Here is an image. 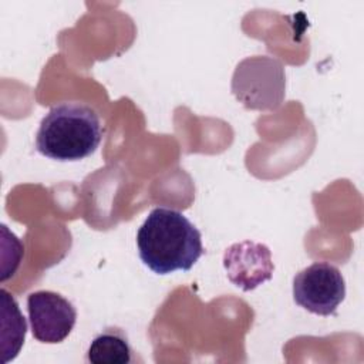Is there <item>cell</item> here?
I'll list each match as a JSON object with an SVG mask.
<instances>
[{"mask_svg": "<svg viewBox=\"0 0 364 364\" xmlns=\"http://www.w3.org/2000/svg\"><path fill=\"white\" fill-rule=\"evenodd\" d=\"M141 260L156 274L188 272L203 255L202 236L179 210L159 206L149 212L136 232Z\"/></svg>", "mask_w": 364, "mask_h": 364, "instance_id": "1", "label": "cell"}, {"mask_svg": "<svg viewBox=\"0 0 364 364\" xmlns=\"http://www.w3.org/2000/svg\"><path fill=\"white\" fill-rule=\"evenodd\" d=\"M102 134L94 108L84 102L64 101L43 117L36 134V149L60 162L80 161L97 151Z\"/></svg>", "mask_w": 364, "mask_h": 364, "instance_id": "2", "label": "cell"}, {"mask_svg": "<svg viewBox=\"0 0 364 364\" xmlns=\"http://www.w3.org/2000/svg\"><path fill=\"white\" fill-rule=\"evenodd\" d=\"M232 92L247 109H277L286 95L284 65L269 55L246 57L233 71Z\"/></svg>", "mask_w": 364, "mask_h": 364, "instance_id": "3", "label": "cell"}, {"mask_svg": "<svg viewBox=\"0 0 364 364\" xmlns=\"http://www.w3.org/2000/svg\"><path fill=\"white\" fill-rule=\"evenodd\" d=\"M344 297V277L330 263L316 262L300 270L293 279V299L296 304L313 314H336Z\"/></svg>", "mask_w": 364, "mask_h": 364, "instance_id": "4", "label": "cell"}, {"mask_svg": "<svg viewBox=\"0 0 364 364\" xmlns=\"http://www.w3.org/2000/svg\"><path fill=\"white\" fill-rule=\"evenodd\" d=\"M27 313L33 337L46 344L64 341L77 321L74 304L51 290L30 293L27 297Z\"/></svg>", "mask_w": 364, "mask_h": 364, "instance_id": "5", "label": "cell"}, {"mask_svg": "<svg viewBox=\"0 0 364 364\" xmlns=\"http://www.w3.org/2000/svg\"><path fill=\"white\" fill-rule=\"evenodd\" d=\"M223 267L228 279L245 291L270 280L274 270L269 247L250 240L228 247L223 255Z\"/></svg>", "mask_w": 364, "mask_h": 364, "instance_id": "6", "label": "cell"}, {"mask_svg": "<svg viewBox=\"0 0 364 364\" xmlns=\"http://www.w3.org/2000/svg\"><path fill=\"white\" fill-rule=\"evenodd\" d=\"M132 354L127 333L119 327H107L90 343L85 360L91 364H127L132 361Z\"/></svg>", "mask_w": 364, "mask_h": 364, "instance_id": "7", "label": "cell"}]
</instances>
